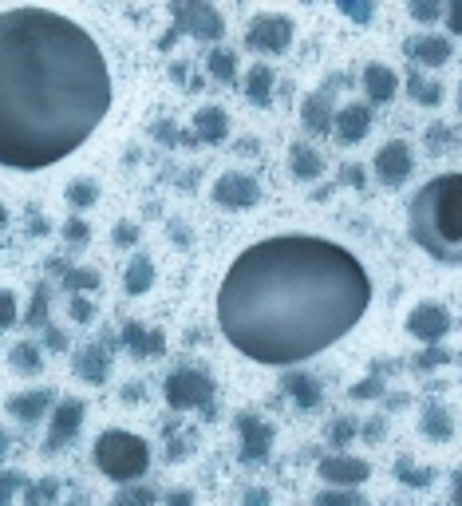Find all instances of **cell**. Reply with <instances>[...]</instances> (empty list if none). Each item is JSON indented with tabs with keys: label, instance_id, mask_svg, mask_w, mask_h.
<instances>
[{
	"label": "cell",
	"instance_id": "39",
	"mask_svg": "<svg viewBox=\"0 0 462 506\" xmlns=\"http://www.w3.org/2000/svg\"><path fill=\"white\" fill-rule=\"evenodd\" d=\"M384 392H387V384L379 380V376H368V380L351 384V400H379Z\"/></svg>",
	"mask_w": 462,
	"mask_h": 506
},
{
	"label": "cell",
	"instance_id": "25",
	"mask_svg": "<svg viewBox=\"0 0 462 506\" xmlns=\"http://www.w3.org/2000/svg\"><path fill=\"white\" fill-rule=\"evenodd\" d=\"M419 431H423L427 439H435V443H447L450 435H455L450 412H447V408H439V404H427L423 415H419Z\"/></svg>",
	"mask_w": 462,
	"mask_h": 506
},
{
	"label": "cell",
	"instance_id": "43",
	"mask_svg": "<svg viewBox=\"0 0 462 506\" xmlns=\"http://www.w3.org/2000/svg\"><path fill=\"white\" fill-rule=\"evenodd\" d=\"M72 321L76 324H92L95 321V305L87 297H72Z\"/></svg>",
	"mask_w": 462,
	"mask_h": 506
},
{
	"label": "cell",
	"instance_id": "32",
	"mask_svg": "<svg viewBox=\"0 0 462 506\" xmlns=\"http://www.w3.org/2000/svg\"><path fill=\"white\" fill-rule=\"evenodd\" d=\"M56 479H40V483H28L24 487V506H52L56 502Z\"/></svg>",
	"mask_w": 462,
	"mask_h": 506
},
{
	"label": "cell",
	"instance_id": "6",
	"mask_svg": "<svg viewBox=\"0 0 462 506\" xmlns=\"http://www.w3.org/2000/svg\"><path fill=\"white\" fill-rule=\"evenodd\" d=\"M293 32H297L293 16L257 13L253 20H249V28H245V48L249 52H257V56H280V52H289V44H293Z\"/></svg>",
	"mask_w": 462,
	"mask_h": 506
},
{
	"label": "cell",
	"instance_id": "28",
	"mask_svg": "<svg viewBox=\"0 0 462 506\" xmlns=\"http://www.w3.org/2000/svg\"><path fill=\"white\" fill-rule=\"evenodd\" d=\"M8 364H13L16 372L36 376L40 368H44V356H40V344H32V341H20V344H13V352H8Z\"/></svg>",
	"mask_w": 462,
	"mask_h": 506
},
{
	"label": "cell",
	"instance_id": "9",
	"mask_svg": "<svg viewBox=\"0 0 462 506\" xmlns=\"http://www.w3.org/2000/svg\"><path fill=\"white\" fill-rule=\"evenodd\" d=\"M450 313H447V305H439V301H419L415 309L407 313V333L415 336L419 344H439L443 336L450 333Z\"/></svg>",
	"mask_w": 462,
	"mask_h": 506
},
{
	"label": "cell",
	"instance_id": "26",
	"mask_svg": "<svg viewBox=\"0 0 462 506\" xmlns=\"http://www.w3.org/2000/svg\"><path fill=\"white\" fill-rule=\"evenodd\" d=\"M285 388H289V395H293L300 408H316V404H320V380H316V376H308V372L285 376Z\"/></svg>",
	"mask_w": 462,
	"mask_h": 506
},
{
	"label": "cell",
	"instance_id": "12",
	"mask_svg": "<svg viewBox=\"0 0 462 506\" xmlns=\"http://www.w3.org/2000/svg\"><path fill=\"white\" fill-rule=\"evenodd\" d=\"M84 415H87V404L84 400H59L56 408H52V428H48L44 451L52 455L59 448H67V443L79 435V428H84Z\"/></svg>",
	"mask_w": 462,
	"mask_h": 506
},
{
	"label": "cell",
	"instance_id": "27",
	"mask_svg": "<svg viewBox=\"0 0 462 506\" xmlns=\"http://www.w3.org/2000/svg\"><path fill=\"white\" fill-rule=\"evenodd\" d=\"M407 95L415 99L419 107H439V103H443V84L427 79L423 72H411L407 75Z\"/></svg>",
	"mask_w": 462,
	"mask_h": 506
},
{
	"label": "cell",
	"instance_id": "19",
	"mask_svg": "<svg viewBox=\"0 0 462 506\" xmlns=\"http://www.w3.org/2000/svg\"><path fill=\"white\" fill-rule=\"evenodd\" d=\"M194 138H198V143H209V146L226 143V138H229V115L218 103L198 107V115H194Z\"/></svg>",
	"mask_w": 462,
	"mask_h": 506
},
{
	"label": "cell",
	"instance_id": "8",
	"mask_svg": "<svg viewBox=\"0 0 462 506\" xmlns=\"http://www.w3.org/2000/svg\"><path fill=\"white\" fill-rule=\"evenodd\" d=\"M209 194H214V202L222 206V210H253L261 202V182L245 171H226Z\"/></svg>",
	"mask_w": 462,
	"mask_h": 506
},
{
	"label": "cell",
	"instance_id": "20",
	"mask_svg": "<svg viewBox=\"0 0 462 506\" xmlns=\"http://www.w3.org/2000/svg\"><path fill=\"white\" fill-rule=\"evenodd\" d=\"M300 123H305L313 135H328V131H333L336 111H333V99H328V92L305 95V103H300Z\"/></svg>",
	"mask_w": 462,
	"mask_h": 506
},
{
	"label": "cell",
	"instance_id": "38",
	"mask_svg": "<svg viewBox=\"0 0 462 506\" xmlns=\"http://www.w3.org/2000/svg\"><path fill=\"white\" fill-rule=\"evenodd\" d=\"M32 329H48V289L40 285L36 297H32V305H28V316H24Z\"/></svg>",
	"mask_w": 462,
	"mask_h": 506
},
{
	"label": "cell",
	"instance_id": "14",
	"mask_svg": "<svg viewBox=\"0 0 462 506\" xmlns=\"http://www.w3.org/2000/svg\"><path fill=\"white\" fill-rule=\"evenodd\" d=\"M119 344H123L135 360H155V356L166 352V333L147 329V324H138V321H127L123 333H119Z\"/></svg>",
	"mask_w": 462,
	"mask_h": 506
},
{
	"label": "cell",
	"instance_id": "4",
	"mask_svg": "<svg viewBox=\"0 0 462 506\" xmlns=\"http://www.w3.org/2000/svg\"><path fill=\"white\" fill-rule=\"evenodd\" d=\"M95 467L107 475L111 483L119 487H130V483H138L150 467V448L143 435L135 431H123V428H107L99 431L95 439Z\"/></svg>",
	"mask_w": 462,
	"mask_h": 506
},
{
	"label": "cell",
	"instance_id": "10",
	"mask_svg": "<svg viewBox=\"0 0 462 506\" xmlns=\"http://www.w3.org/2000/svg\"><path fill=\"white\" fill-rule=\"evenodd\" d=\"M316 475H320V479L328 483V487H340V491H356L360 483H368V475H371V463L356 459V455H344V451H336V455H324V459H320Z\"/></svg>",
	"mask_w": 462,
	"mask_h": 506
},
{
	"label": "cell",
	"instance_id": "46",
	"mask_svg": "<svg viewBox=\"0 0 462 506\" xmlns=\"http://www.w3.org/2000/svg\"><path fill=\"white\" fill-rule=\"evenodd\" d=\"M447 360H450V352L435 349V344H427V352L419 356V368H435V364H447Z\"/></svg>",
	"mask_w": 462,
	"mask_h": 506
},
{
	"label": "cell",
	"instance_id": "15",
	"mask_svg": "<svg viewBox=\"0 0 462 506\" xmlns=\"http://www.w3.org/2000/svg\"><path fill=\"white\" fill-rule=\"evenodd\" d=\"M371 103H344L336 111V123H333V131H336V143H344V146H356V143H364L368 131H371Z\"/></svg>",
	"mask_w": 462,
	"mask_h": 506
},
{
	"label": "cell",
	"instance_id": "3",
	"mask_svg": "<svg viewBox=\"0 0 462 506\" xmlns=\"http://www.w3.org/2000/svg\"><path fill=\"white\" fill-rule=\"evenodd\" d=\"M407 234L427 257L443 265L462 262V174H435L407 206Z\"/></svg>",
	"mask_w": 462,
	"mask_h": 506
},
{
	"label": "cell",
	"instance_id": "17",
	"mask_svg": "<svg viewBox=\"0 0 462 506\" xmlns=\"http://www.w3.org/2000/svg\"><path fill=\"white\" fill-rule=\"evenodd\" d=\"M407 56H411V64H419V67H443V64H450V56H455V44L439 32H423V36L407 40Z\"/></svg>",
	"mask_w": 462,
	"mask_h": 506
},
{
	"label": "cell",
	"instance_id": "53",
	"mask_svg": "<svg viewBox=\"0 0 462 506\" xmlns=\"http://www.w3.org/2000/svg\"><path fill=\"white\" fill-rule=\"evenodd\" d=\"M4 455H8V435L0 431V459H4Z\"/></svg>",
	"mask_w": 462,
	"mask_h": 506
},
{
	"label": "cell",
	"instance_id": "35",
	"mask_svg": "<svg viewBox=\"0 0 462 506\" xmlns=\"http://www.w3.org/2000/svg\"><path fill=\"white\" fill-rule=\"evenodd\" d=\"M407 13H411V20H419V24H435V20H443L447 8L439 4V0H411Z\"/></svg>",
	"mask_w": 462,
	"mask_h": 506
},
{
	"label": "cell",
	"instance_id": "7",
	"mask_svg": "<svg viewBox=\"0 0 462 506\" xmlns=\"http://www.w3.org/2000/svg\"><path fill=\"white\" fill-rule=\"evenodd\" d=\"M174 32H190L194 40H222L226 36V20L214 4H174Z\"/></svg>",
	"mask_w": 462,
	"mask_h": 506
},
{
	"label": "cell",
	"instance_id": "47",
	"mask_svg": "<svg viewBox=\"0 0 462 506\" xmlns=\"http://www.w3.org/2000/svg\"><path fill=\"white\" fill-rule=\"evenodd\" d=\"M443 20H447V32H455V36H462V0H455V4L443 13Z\"/></svg>",
	"mask_w": 462,
	"mask_h": 506
},
{
	"label": "cell",
	"instance_id": "34",
	"mask_svg": "<svg viewBox=\"0 0 462 506\" xmlns=\"http://www.w3.org/2000/svg\"><path fill=\"white\" fill-rule=\"evenodd\" d=\"M313 502H316V506H368V502H364V494H360V491H340V487L320 491Z\"/></svg>",
	"mask_w": 462,
	"mask_h": 506
},
{
	"label": "cell",
	"instance_id": "51",
	"mask_svg": "<svg viewBox=\"0 0 462 506\" xmlns=\"http://www.w3.org/2000/svg\"><path fill=\"white\" fill-rule=\"evenodd\" d=\"M450 502L462 506V471H455V487H450Z\"/></svg>",
	"mask_w": 462,
	"mask_h": 506
},
{
	"label": "cell",
	"instance_id": "41",
	"mask_svg": "<svg viewBox=\"0 0 462 506\" xmlns=\"http://www.w3.org/2000/svg\"><path fill=\"white\" fill-rule=\"evenodd\" d=\"M360 428H356V420H336L333 428H328V443H333V448H344V443H351V435H356Z\"/></svg>",
	"mask_w": 462,
	"mask_h": 506
},
{
	"label": "cell",
	"instance_id": "22",
	"mask_svg": "<svg viewBox=\"0 0 462 506\" xmlns=\"http://www.w3.org/2000/svg\"><path fill=\"white\" fill-rule=\"evenodd\" d=\"M273 87H277V75L269 64H253L245 72V99L253 107H273Z\"/></svg>",
	"mask_w": 462,
	"mask_h": 506
},
{
	"label": "cell",
	"instance_id": "48",
	"mask_svg": "<svg viewBox=\"0 0 462 506\" xmlns=\"http://www.w3.org/2000/svg\"><path fill=\"white\" fill-rule=\"evenodd\" d=\"M163 506H194V491H170L166 499H163Z\"/></svg>",
	"mask_w": 462,
	"mask_h": 506
},
{
	"label": "cell",
	"instance_id": "30",
	"mask_svg": "<svg viewBox=\"0 0 462 506\" xmlns=\"http://www.w3.org/2000/svg\"><path fill=\"white\" fill-rule=\"evenodd\" d=\"M99 202V182L95 178H72L67 182V206H76V210H87V206Z\"/></svg>",
	"mask_w": 462,
	"mask_h": 506
},
{
	"label": "cell",
	"instance_id": "16",
	"mask_svg": "<svg viewBox=\"0 0 462 506\" xmlns=\"http://www.w3.org/2000/svg\"><path fill=\"white\" fill-rule=\"evenodd\" d=\"M56 392L52 388H36V392H20V395H8V415L13 420H20V423H40L48 412L56 408Z\"/></svg>",
	"mask_w": 462,
	"mask_h": 506
},
{
	"label": "cell",
	"instance_id": "45",
	"mask_svg": "<svg viewBox=\"0 0 462 506\" xmlns=\"http://www.w3.org/2000/svg\"><path fill=\"white\" fill-rule=\"evenodd\" d=\"M241 506H273V494H269L265 487H249L245 494H241Z\"/></svg>",
	"mask_w": 462,
	"mask_h": 506
},
{
	"label": "cell",
	"instance_id": "5",
	"mask_svg": "<svg viewBox=\"0 0 462 506\" xmlns=\"http://www.w3.org/2000/svg\"><path fill=\"white\" fill-rule=\"evenodd\" d=\"M218 384L209 372H198V368H174L163 384V395L174 412H190V408H209L214 400Z\"/></svg>",
	"mask_w": 462,
	"mask_h": 506
},
{
	"label": "cell",
	"instance_id": "37",
	"mask_svg": "<svg viewBox=\"0 0 462 506\" xmlns=\"http://www.w3.org/2000/svg\"><path fill=\"white\" fill-rule=\"evenodd\" d=\"M64 285L72 289V297H79V293L95 289V285H99V273H95V270H67V273H64Z\"/></svg>",
	"mask_w": 462,
	"mask_h": 506
},
{
	"label": "cell",
	"instance_id": "44",
	"mask_svg": "<svg viewBox=\"0 0 462 506\" xmlns=\"http://www.w3.org/2000/svg\"><path fill=\"white\" fill-rule=\"evenodd\" d=\"M64 237H67L72 245H87V237H92V226L79 222V217H72V222L64 226Z\"/></svg>",
	"mask_w": 462,
	"mask_h": 506
},
{
	"label": "cell",
	"instance_id": "23",
	"mask_svg": "<svg viewBox=\"0 0 462 506\" xmlns=\"http://www.w3.org/2000/svg\"><path fill=\"white\" fill-rule=\"evenodd\" d=\"M289 171H293L300 182H313V178L324 174V158H320L316 146L293 143V146H289Z\"/></svg>",
	"mask_w": 462,
	"mask_h": 506
},
{
	"label": "cell",
	"instance_id": "36",
	"mask_svg": "<svg viewBox=\"0 0 462 506\" xmlns=\"http://www.w3.org/2000/svg\"><path fill=\"white\" fill-rule=\"evenodd\" d=\"M28 487V479L20 471H0V506H13V499Z\"/></svg>",
	"mask_w": 462,
	"mask_h": 506
},
{
	"label": "cell",
	"instance_id": "24",
	"mask_svg": "<svg viewBox=\"0 0 462 506\" xmlns=\"http://www.w3.org/2000/svg\"><path fill=\"white\" fill-rule=\"evenodd\" d=\"M150 285H155V262L147 253H135L123 273V289L130 297H143V293H150Z\"/></svg>",
	"mask_w": 462,
	"mask_h": 506
},
{
	"label": "cell",
	"instance_id": "21",
	"mask_svg": "<svg viewBox=\"0 0 462 506\" xmlns=\"http://www.w3.org/2000/svg\"><path fill=\"white\" fill-rule=\"evenodd\" d=\"M107 372H111V356H107L103 344H87V349L76 352V376L87 384H103Z\"/></svg>",
	"mask_w": 462,
	"mask_h": 506
},
{
	"label": "cell",
	"instance_id": "40",
	"mask_svg": "<svg viewBox=\"0 0 462 506\" xmlns=\"http://www.w3.org/2000/svg\"><path fill=\"white\" fill-rule=\"evenodd\" d=\"M16 321H20V309H16V297H13V289H0V333L13 329Z\"/></svg>",
	"mask_w": 462,
	"mask_h": 506
},
{
	"label": "cell",
	"instance_id": "13",
	"mask_svg": "<svg viewBox=\"0 0 462 506\" xmlns=\"http://www.w3.org/2000/svg\"><path fill=\"white\" fill-rule=\"evenodd\" d=\"M237 435H241V463H261L273 451V428L261 420L257 412H241L237 415Z\"/></svg>",
	"mask_w": 462,
	"mask_h": 506
},
{
	"label": "cell",
	"instance_id": "42",
	"mask_svg": "<svg viewBox=\"0 0 462 506\" xmlns=\"http://www.w3.org/2000/svg\"><path fill=\"white\" fill-rule=\"evenodd\" d=\"M340 13L351 16L356 24H368V20L376 16V4H356V0H340Z\"/></svg>",
	"mask_w": 462,
	"mask_h": 506
},
{
	"label": "cell",
	"instance_id": "11",
	"mask_svg": "<svg viewBox=\"0 0 462 506\" xmlns=\"http://www.w3.org/2000/svg\"><path fill=\"white\" fill-rule=\"evenodd\" d=\"M376 178L384 186H404L407 178H411V171H415V155H411V146L407 143H399V138H391V143H384L379 146V155H376Z\"/></svg>",
	"mask_w": 462,
	"mask_h": 506
},
{
	"label": "cell",
	"instance_id": "55",
	"mask_svg": "<svg viewBox=\"0 0 462 506\" xmlns=\"http://www.w3.org/2000/svg\"><path fill=\"white\" fill-rule=\"evenodd\" d=\"M458 115H462V87H458Z\"/></svg>",
	"mask_w": 462,
	"mask_h": 506
},
{
	"label": "cell",
	"instance_id": "52",
	"mask_svg": "<svg viewBox=\"0 0 462 506\" xmlns=\"http://www.w3.org/2000/svg\"><path fill=\"white\" fill-rule=\"evenodd\" d=\"M364 435H368V439H379V435H384V423H364Z\"/></svg>",
	"mask_w": 462,
	"mask_h": 506
},
{
	"label": "cell",
	"instance_id": "49",
	"mask_svg": "<svg viewBox=\"0 0 462 506\" xmlns=\"http://www.w3.org/2000/svg\"><path fill=\"white\" fill-rule=\"evenodd\" d=\"M44 344H48V349H52V352H64V349H67L64 333H59V329H52V324H48V329H44Z\"/></svg>",
	"mask_w": 462,
	"mask_h": 506
},
{
	"label": "cell",
	"instance_id": "2",
	"mask_svg": "<svg viewBox=\"0 0 462 506\" xmlns=\"http://www.w3.org/2000/svg\"><path fill=\"white\" fill-rule=\"evenodd\" d=\"M111 111V72L95 36L48 8L0 13V166L44 171Z\"/></svg>",
	"mask_w": 462,
	"mask_h": 506
},
{
	"label": "cell",
	"instance_id": "29",
	"mask_svg": "<svg viewBox=\"0 0 462 506\" xmlns=\"http://www.w3.org/2000/svg\"><path fill=\"white\" fill-rule=\"evenodd\" d=\"M395 479L404 483V487H415V491H423V487H431V483H435V471L431 467H415V463L407 459H395Z\"/></svg>",
	"mask_w": 462,
	"mask_h": 506
},
{
	"label": "cell",
	"instance_id": "50",
	"mask_svg": "<svg viewBox=\"0 0 462 506\" xmlns=\"http://www.w3.org/2000/svg\"><path fill=\"white\" fill-rule=\"evenodd\" d=\"M135 237H138V226H130V222L115 226V242L119 245H135Z\"/></svg>",
	"mask_w": 462,
	"mask_h": 506
},
{
	"label": "cell",
	"instance_id": "1",
	"mask_svg": "<svg viewBox=\"0 0 462 506\" xmlns=\"http://www.w3.org/2000/svg\"><path fill=\"white\" fill-rule=\"evenodd\" d=\"M371 277L356 253L313 234H277L234 257L218 289V324L241 356L289 368L360 324Z\"/></svg>",
	"mask_w": 462,
	"mask_h": 506
},
{
	"label": "cell",
	"instance_id": "31",
	"mask_svg": "<svg viewBox=\"0 0 462 506\" xmlns=\"http://www.w3.org/2000/svg\"><path fill=\"white\" fill-rule=\"evenodd\" d=\"M206 72L218 79V84H234L237 79V56L226 52V48H218V52H209L206 59Z\"/></svg>",
	"mask_w": 462,
	"mask_h": 506
},
{
	"label": "cell",
	"instance_id": "18",
	"mask_svg": "<svg viewBox=\"0 0 462 506\" xmlns=\"http://www.w3.org/2000/svg\"><path fill=\"white\" fill-rule=\"evenodd\" d=\"M360 84H364V95H368L371 107L391 103V99L399 95V75L391 72L387 64H368L364 75H360Z\"/></svg>",
	"mask_w": 462,
	"mask_h": 506
},
{
	"label": "cell",
	"instance_id": "33",
	"mask_svg": "<svg viewBox=\"0 0 462 506\" xmlns=\"http://www.w3.org/2000/svg\"><path fill=\"white\" fill-rule=\"evenodd\" d=\"M158 502V494L150 491V487H143V483H130V487H123L115 494V502L111 506H155Z\"/></svg>",
	"mask_w": 462,
	"mask_h": 506
},
{
	"label": "cell",
	"instance_id": "54",
	"mask_svg": "<svg viewBox=\"0 0 462 506\" xmlns=\"http://www.w3.org/2000/svg\"><path fill=\"white\" fill-rule=\"evenodd\" d=\"M4 226H8V210H4V206H0V230H4Z\"/></svg>",
	"mask_w": 462,
	"mask_h": 506
}]
</instances>
